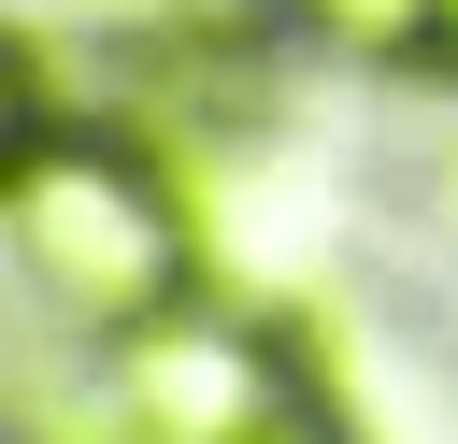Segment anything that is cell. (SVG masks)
Here are the masks:
<instances>
[{"mask_svg":"<svg viewBox=\"0 0 458 444\" xmlns=\"http://www.w3.org/2000/svg\"><path fill=\"white\" fill-rule=\"evenodd\" d=\"M444 72H458V0H444Z\"/></svg>","mask_w":458,"mask_h":444,"instance_id":"8992f818","label":"cell"},{"mask_svg":"<svg viewBox=\"0 0 458 444\" xmlns=\"http://www.w3.org/2000/svg\"><path fill=\"white\" fill-rule=\"evenodd\" d=\"M29 129H43V72H29V43L0 29V158H14Z\"/></svg>","mask_w":458,"mask_h":444,"instance_id":"277c9868","label":"cell"},{"mask_svg":"<svg viewBox=\"0 0 458 444\" xmlns=\"http://www.w3.org/2000/svg\"><path fill=\"white\" fill-rule=\"evenodd\" d=\"M0 444H29V415H14V358H0Z\"/></svg>","mask_w":458,"mask_h":444,"instance_id":"5b68a950","label":"cell"},{"mask_svg":"<svg viewBox=\"0 0 458 444\" xmlns=\"http://www.w3.org/2000/svg\"><path fill=\"white\" fill-rule=\"evenodd\" d=\"M0 243H14V272H29V301L57 315V329H86V344H129V329H157L172 301H200V272H186V201H172V172L143 158V143H114V129H29L14 158H0Z\"/></svg>","mask_w":458,"mask_h":444,"instance_id":"6da1fadb","label":"cell"},{"mask_svg":"<svg viewBox=\"0 0 458 444\" xmlns=\"http://www.w3.org/2000/svg\"><path fill=\"white\" fill-rule=\"evenodd\" d=\"M229 444H358V430H344V415H329L315 387H286V401H272V415H243Z\"/></svg>","mask_w":458,"mask_h":444,"instance_id":"3957f363","label":"cell"},{"mask_svg":"<svg viewBox=\"0 0 458 444\" xmlns=\"http://www.w3.org/2000/svg\"><path fill=\"white\" fill-rule=\"evenodd\" d=\"M114 358V387H100V415H114V444H229L243 415H272L301 372H286V344L243 315V301H172L157 329H129V344H100Z\"/></svg>","mask_w":458,"mask_h":444,"instance_id":"7a4b0ae2","label":"cell"}]
</instances>
